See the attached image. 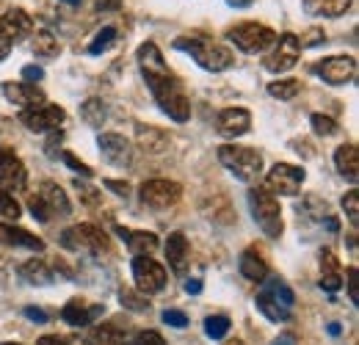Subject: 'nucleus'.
I'll use <instances>...</instances> for the list:
<instances>
[{
  "label": "nucleus",
  "mask_w": 359,
  "mask_h": 345,
  "mask_svg": "<svg viewBox=\"0 0 359 345\" xmlns=\"http://www.w3.org/2000/svg\"><path fill=\"white\" fill-rule=\"evenodd\" d=\"M249 208H252V216L257 221V226L269 235V238H279L285 224H282V208L276 202V196L271 194L269 188H252L249 191Z\"/></svg>",
  "instance_id": "39448f33"
},
{
  "label": "nucleus",
  "mask_w": 359,
  "mask_h": 345,
  "mask_svg": "<svg viewBox=\"0 0 359 345\" xmlns=\"http://www.w3.org/2000/svg\"><path fill=\"white\" fill-rule=\"evenodd\" d=\"M0 34L11 44L25 42L28 36H34V17L25 8H8L0 17Z\"/></svg>",
  "instance_id": "4468645a"
},
{
  "label": "nucleus",
  "mask_w": 359,
  "mask_h": 345,
  "mask_svg": "<svg viewBox=\"0 0 359 345\" xmlns=\"http://www.w3.org/2000/svg\"><path fill=\"white\" fill-rule=\"evenodd\" d=\"M216 130L224 138H241L252 130V114L246 108H224L216 119Z\"/></svg>",
  "instance_id": "f3484780"
},
{
  "label": "nucleus",
  "mask_w": 359,
  "mask_h": 345,
  "mask_svg": "<svg viewBox=\"0 0 359 345\" xmlns=\"http://www.w3.org/2000/svg\"><path fill=\"white\" fill-rule=\"evenodd\" d=\"M3 345H20V343H3Z\"/></svg>",
  "instance_id": "680f3d73"
},
{
  "label": "nucleus",
  "mask_w": 359,
  "mask_h": 345,
  "mask_svg": "<svg viewBox=\"0 0 359 345\" xmlns=\"http://www.w3.org/2000/svg\"><path fill=\"white\" fill-rule=\"evenodd\" d=\"M20 276H22L28 285H50V282H53V271H50V265L39 257L22 262V265H20Z\"/></svg>",
  "instance_id": "c85d7f7f"
},
{
  "label": "nucleus",
  "mask_w": 359,
  "mask_h": 345,
  "mask_svg": "<svg viewBox=\"0 0 359 345\" xmlns=\"http://www.w3.org/2000/svg\"><path fill=\"white\" fill-rule=\"evenodd\" d=\"M334 166H337V172L343 174L348 182H357L359 180V149H357V144H343V147L334 152Z\"/></svg>",
  "instance_id": "a878e982"
},
{
  "label": "nucleus",
  "mask_w": 359,
  "mask_h": 345,
  "mask_svg": "<svg viewBox=\"0 0 359 345\" xmlns=\"http://www.w3.org/2000/svg\"><path fill=\"white\" fill-rule=\"evenodd\" d=\"M119 238L128 243V249L133 255H152L158 249V235L155 232H144V229H128V226H116Z\"/></svg>",
  "instance_id": "aec40b11"
},
{
  "label": "nucleus",
  "mask_w": 359,
  "mask_h": 345,
  "mask_svg": "<svg viewBox=\"0 0 359 345\" xmlns=\"http://www.w3.org/2000/svg\"><path fill=\"white\" fill-rule=\"evenodd\" d=\"M36 345H67V340H61V337H55V334H47V337H42Z\"/></svg>",
  "instance_id": "6e6d98bb"
},
{
  "label": "nucleus",
  "mask_w": 359,
  "mask_h": 345,
  "mask_svg": "<svg viewBox=\"0 0 359 345\" xmlns=\"http://www.w3.org/2000/svg\"><path fill=\"white\" fill-rule=\"evenodd\" d=\"M122 0H97V11H116Z\"/></svg>",
  "instance_id": "603ef678"
},
{
  "label": "nucleus",
  "mask_w": 359,
  "mask_h": 345,
  "mask_svg": "<svg viewBox=\"0 0 359 345\" xmlns=\"http://www.w3.org/2000/svg\"><path fill=\"white\" fill-rule=\"evenodd\" d=\"M25 318L34 320V323H47V312L45 309H36V306H25Z\"/></svg>",
  "instance_id": "09e8293b"
},
{
  "label": "nucleus",
  "mask_w": 359,
  "mask_h": 345,
  "mask_svg": "<svg viewBox=\"0 0 359 345\" xmlns=\"http://www.w3.org/2000/svg\"><path fill=\"white\" fill-rule=\"evenodd\" d=\"M97 144H100L102 158L111 166H119V169L133 166V147H130V141L125 135H119V133H102Z\"/></svg>",
  "instance_id": "2eb2a0df"
},
{
  "label": "nucleus",
  "mask_w": 359,
  "mask_h": 345,
  "mask_svg": "<svg viewBox=\"0 0 359 345\" xmlns=\"http://www.w3.org/2000/svg\"><path fill=\"white\" fill-rule=\"evenodd\" d=\"M226 39L243 53H263L276 42V34L263 22H241L226 31Z\"/></svg>",
  "instance_id": "0eeeda50"
},
{
  "label": "nucleus",
  "mask_w": 359,
  "mask_h": 345,
  "mask_svg": "<svg viewBox=\"0 0 359 345\" xmlns=\"http://www.w3.org/2000/svg\"><path fill=\"white\" fill-rule=\"evenodd\" d=\"M348 299L354 304H359V273H357V268H348Z\"/></svg>",
  "instance_id": "c03bdc74"
},
{
  "label": "nucleus",
  "mask_w": 359,
  "mask_h": 345,
  "mask_svg": "<svg viewBox=\"0 0 359 345\" xmlns=\"http://www.w3.org/2000/svg\"><path fill=\"white\" fill-rule=\"evenodd\" d=\"M135 141L144 152H152V155H158L169 147V135L161 128H152V125H135Z\"/></svg>",
  "instance_id": "393cba45"
},
{
  "label": "nucleus",
  "mask_w": 359,
  "mask_h": 345,
  "mask_svg": "<svg viewBox=\"0 0 359 345\" xmlns=\"http://www.w3.org/2000/svg\"><path fill=\"white\" fill-rule=\"evenodd\" d=\"M185 293H194V296L202 293V282H199V279H188V282H185Z\"/></svg>",
  "instance_id": "864d4df0"
},
{
  "label": "nucleus",
  "mask_w": 359,
  "mask_h": 345,
  "mask_svg": "<svg viewBox=\"0 0 359 345\" xmlns=\"http://www.w3.org/2000/svg\"><path fill=\"white\" fill-rule=\"evenodd\" d=\"M299 91H302V81H296V78H285V81L269 83V94L276 97V100H293Z\"/></svg>",
  "instance_id": "f704fd0d"
},
{
  "label": "nucleus",
  "mask_w": 359,
  "mask_h": 345,
  "mask_svg": "<svg viewBox=\"0 0 359 345\" xmlns=\"http://www.w3.org/2000/svg\"><path fill=\"white\" fill-rule=\"evenodd\" d=\"M133 279L141 296H155V293H161V290L166 288V282H169L166 268H163L161 262H155L152 257H147V255H135Z\"/></svg>",
  "instance_id": "6e6552de"
},
{
  "label": "nucleus",
  "mask_w": 359,
  "mask_h": 345,
  "mask_svg": "<svg viewBox=\"0 0 359 345\" xmlns=\"http://www.w3.org/2000/svg\"><path fill=\"white\" fill-rule=\"evenodd\" d=\"M229 6H235V8H246V6H252L255 0H226Z\"/></svg>",
  "instance_id": "4d7b16f0"
},
{
  "label": "nucleus",
  "mask_w": 359,
  "mask_h": 345,
  "mask_svg": "<svg viewBox=\"0 0 359 345\" xmlns=\"http://www.w3.org/2000/svg\"><path fill=\"white\" fill-rule=\"evenodd\" d=\"M22 78H25V83H34V86H36V81H42V78H45V69H42V67H36V64H28V67L22 69Z\"/></svg>",
  "instance_id": "a18cd8bd"
},
{
  "label": "nucleus",
  "mask_w": 359,
  "mask_h": 345,
  "mask_svg": "<svg viewBox=\"0 0 359 345\" xmlns=\"http://www.w3.org/2000/svg\"><path fill=\"white\" fill-rule=\"evenodd\" d=\"M0 243L6 246H25L31 252H42L45 249V241L31 235L28 229H20V226H11V224H0Z\"/></svg>",
  "instance_id": "4be33fe9"
},
{
  "label": "nucleus",
  "mask_w": 359,
  "mask_h": 345,
  "mask_svg": "<svg viewBox=\"0 0 359 345\" xmlns=\"http://www.w3.org/2000/svg\"><path fill=\"white\" fill-rule=\"evenodd\" d=\"M64 3H69V6H81L83 0H64Z\"/></svg>",
  "instance_id": "bf43d9fd"
},
{
  "label": "nucleus",
  "mask_w": 359,
  "mask_h": 345,
  "mask_svg": "<svg viewBox=\"0 0 359 345\" xmlns=\"http://www.w3.org/2000/svg\"><path fill=\"white\" fill-rule=\"evenodd\" d=\"M219 161L224 163L229 174H235V180L241 182H255L263 174V155L252 147H235V144H224L219 147Z\"/></svg>",
  "instance_id": "7ed1b4c3"
},
{
  "label": "nucleus",
  "mask_w": 359,
  "mask_h": 345,
  "mask_svg": "<svg viewBox=\"0 0 359 345\" xmlns=\"http://www.w3.org/2000/svg\"><path fill=\"white\" fill-rule=\"evenodd\" d=\"M61 246L69 252H91V255H102L111 249L108 235L94 226V224H75L61 235Z\"/></svg>",
  "instance_id": "423d86ee"
},
{
  "label": "nucleus",
  "mask_w": 359,
  "mask_h": 345,
  "mask_svg": "<svg viewBox=\"0 0 359 345\" xmlns=\"http://www.w3.org/2000/svg\"><path fill=\"white\" fill-rule=\"evenodd\" d=\"M255 304H257V309H260L269 320H273V323H285V320H290V315H293V309H287V306H282L276 299H271L266 290H263V293H257Z\"/></svg>",
  "instance_id": "c756f323"
},
{
  "label": "nucleus",
  "mask_w": 359,
  "mask_h": 345,
  "mask_svg": "<svg viewBox=\"0 0 359 345\" xmlns=\"http://www.w3.org/2000/svg\"><path fill=\"white\" fill-rule=\"evenodd\" d=\"M102 312H105L102 304H91L86 299H72V302H67V306L61 309V320L69 323V326H89Z\"/></svg>",
  "instance_id": "a211bd4d"
},
{
  "label": "nucleus",
  "mask_w": 359,
  "mask_h": 345,
  "mask_svg": "<svg viewBox=\"0 0 359 345\" xmlns=\"http://www.w3.org/2000/svg\"><path fill=\"white\" fill-rule=\"evenodd\" d=\"M323 39H326V34L318 31V28H313V31L307 34V39H299V42H302V47H313V44H320Z\"/></svg>",
  "instance_id": "8fccbe9b"
},
{
  "label": "nucleus",
  "mask_w": 359,
  "mask_h": 345,
  "mask_svg": "<svg viewBox=\"0 0 359 345\" xmlns=\"http://www.w3.org/2000/svg\"><path fill=\"white\" fill-rule=\"evenodd\" d=\"M222 345H243L241 340H226V343H222Z\"/></svg>",
  "instance_id": "052dcab7"
},
{
  "label": "nucleus",
  "mask_w": 359,
  "mask_h": 345,
  "mask_svg": "<svg viewBox=\"0 0 359 345\" xmlns=\"http://www.w3.org/2000/svg\"><path fill=\"white\" fill-rule=\"evenodd\" d=\"M128 334H130V326L122 320H111V323H102L94 329V340H100L102 345H125Z\"/></svg>",
  "instance_id": "cd10ccee"
},
{
  "label": "nucleus",
  "mask_w": 359,
  "mask_h": 345,
  "mask_svg": "<svg viewBox=\"0 0 359 345\" xmlns=\"http://www.w3.org/2000/svg\"><path fill=\"white\" fill-rule=\"evenodd\" d=\"M320 288L329 293H337L343 288V271H340V262L332 249L320 252Z\"/></svg>",
  "instance_id": "412c9836"
},
{
  "label": "nucleus",
  "mask_w": 359,
  "mask_h": 345,
  "mask_svg": "<svg viewBox=\"0 0 359 345\" xmlns=\"http://www.w3.org/2000/svg\"><path fill=\"white\" fill-rule=\"evenodd\" d=\"M133 345H166V340L158 334V332H152V329H147V332H138L133 337Z\"/></svg>",
  "instance_id": "79ce46f5"
},
{
  "label": "nucleus",
  "mask_w": 359,
  "mask_h": 345,
  "mask_svg": "<svg viewBox=\"0 0 359 345\" xmlns=\"http://www.w3.org/2000/svg\"><path fill=\"white\" fill-rule=\"evenodd\" d=\"M116 39H119V31H116L114 25H105L102 31L94 34V39H91V44H89V53L91 55H100V53L111 50V47L116 44Z\"/></svg>",
  "instance_id": "72a5a7b5"
},
{
  "label": "nucleus",
  "mask_w": 359,
  "mask_h": 345,
  "mask_svg": "<svg viewBox=\"0 0 359 345\" xmlns=\"http://www.w3.org/2000/svg\"><path fill=\"white\" fill-rule=\"evenodd\" d=\"M226 332H229V318L226 315H210L205 320V334L210 340H224Z\"/></svg>",
  "instance_id": "c9c22d12"
},
{
  "label": "nucleus",
  "mask_w": 359,
  "mask_h": 345,
  "mask_svg": "<svg viewBox=\"0 0 359 345\" xmlns=\"http://www.w3.org/2000/svg\"><path fill=\"white\" fill-rule=\"evenodd\" d=\"M135 58H138L141 75H144L147 86L152 91L158 108H161L169 119H175V122H188V119H191V102H188V97L182 94L177 78L172 75V69L166 67V61H163L158 44L144 42L138 47Z\"/></svg>",
  "instance_id": "f257e3e1"
},
{
  "label": "nucleus",
  "mask_w": 359,
  "mask_h": 345,
  "mask_svg": "<svg viewBox=\"0 0 359 345\" xmlns=\"http://www.w3.org/2000/svg\"><path fill=\"white\" fill-rule=\"evenodd\" d=\"M315 72L329 86H346L357 78V58L354 55H329L315 67Z\"/></svg>",
  "instance_id": "f8f14e48"
},
{
  "label": "nucleus",
  "mask_w": 359,
  "mask_h": 345,
  "mask_svg": "<svg viewBox=\"0 0 359 345\" xmlns=\"http://www.w3.org/2000/svg\"><path fill=\"white\" fill-rule=\"evenodd\" d=\"M28 208H31L34 218H39L45 224L53 216H69L72 213V202H69L67 191L58 182H53V180H45L39 185V194L28 199Z\"/></svg>",
  "instance_id": "20e7f679"
},
{
  "label": "nucleus",
  "mask_w": 359,
  "mask_h": 345,
  "mask_svg": "<svg viewBox=\"0 0 359 345\" xmlns=\"http://www.w3.org/2000/svg\"><path fill=\"white\" fill-rule=\"evenodd\" d=\"M0 216L14 218V221L22 216L20 202H17V199H14V194H8V191H0Z\"/></svg>",
  "instance_id": "e433bc0d"
},
{
  "label": "nucleus",
  "mask_w": 359,
  "mask_h": 345,
  "mask_svg": "<svg viewBox=\"0 0 359 345\" xmlns=\"http://www.w3.org/2000/svg\"><path fill=\"white\" fill-rule=\"evenodd\" d=\"M0 91H3V97H6L11 105H17V108H22V111L39 108V105L47 102L45 94L34 86V83H3Z\"/></svg>",
  "instance_id": "6ab92c4d"
},
{
  "label": "nucleus",
  "mask_w": 359,
  "mask_h": 345,
  "mask_svg": "<svg viewBox=\"0 0 359 345\" xmlns=\"http://www.w3.org/2000/svg\"><path fill=\"white\" fill-rule=\"evenodd\" d=\"M119 299H122V306H128V309H135V312H147V309H149V302H144L138 293L128 290V288L119 293Z\"/></svg>",
  "instance_id": "58836bf2"
},
{
  "label": "nucleus",
  "mask_w": 359,
  "mask_h": 345,
  "mask_svg": "<svg viewBox=\"0 0 359 345\" xmlns=\"http://www.w3.org/2000/svg\"><path fill=\"white\" fill-rule=\"evenodd\" d=\"M175 47L182 50V53H188L208 72H224V69H229L235 64L232 50L224 47V44L213 42V39H208L205 34H185V36L175 39Z\"/></svg>",
  "instance_id": "f03ea898"
},
{
  "label": "nucleus",
  "mask_w": 359,
  "mask_h": 345,
  "mask_svg": "<svg viewBox=\"0 0 359 345\" xmlns=\"http://www.w3.org/2000/svg\"><path fill=\"white\" fill-rule=\"evenodd\" d=\"M343 210L348 213V221L357 226V221H359V191H348V194L343 196Z\"/></svg>",
  "instance_id": "ea45409f"
},
{
  "label": "nucleus",
  "mask_w": 359,
  "mask_h": 345,
  "mask_svg": "<svg viewBox=\"0 0 359 345\" xmlns=\"http://www.w3.org/2000/svg\"><path fill=\"white\" fill-rule=\"evenodd\" d=\"M310 125H313L315 135H334V133H337L334 119H329V116H323V114H313V116H310Z\"/></svg>",
  "instance_id": "4c0bfd02"
},
{
  "label": "nucleus",
  "mask_w": 359,
  "mask_h": 345,
  "mask_svg": "<svg viewBox=\"0 0 359 345\" xmlns=\"http://www.w3.org/2000/svg\"><path fill=\"white\" fill-rule=\"evenodd\" d=\"M61 158H64V163H67V166H69V169H72V172L83 174V177H91V169H89V166H86V163H83V161H78V158H75V155H72V152H64V155H61Z\"/></svg>",
  "instance_id": "37998d69"
},
{
  "label": "nucleus",
  "mask_w": 359,
  "mask_h": 345,
  "mask_svg": "<svg viewBox=\"0 0 359 345\" xmlns=\"http://www.w3.org/2000/svg\"><path fill=\"white\" fill-rule=\"evenodd\" d=\"M188 255H191L188 238H185L182 232H172L169 241H166V259H169V265H172L175 273H185V268H188Z\"/></svg>",
  "instance_id": "b1692460"
},
{
  "label": "nucleus",
  "mask_w": 359,
  "mask_h": 345,
  "mask_svg": "<svg viewBox=\"0 0 359 345\" xmlns=\"http://www.w3.org/2000/svg\"><path fill=\"white\" fill-rule=\"evenodd\" d=\"M182 196V185L175 180H147L141 185V202L152 210H166L177 205Z\"/></svg>",
  "instance_id": "9d476101"
},
{
  "label": "nucleus",
  "mask_w": 359,
  "mask_h": 345,
  "mask_svg": "<svg viewBox=\"0 0 359 345\" xmlns=\"http://www.w3.org/2000/svg\"><path fill=\"white\" fill-rule=\"evenodd\" d=\"M329 334H334V337H337V334H340V326H337V323H332V326H329Z\"/></svg>",
  "instance_id": "13d9d810"
},
{
  "label": "nucleus",
  "mask_w": 359,
  "mask_h": 345,
  "mask_svg": "<svg viewBox=\"0 0 359 345\" xmlns=\"http://www.w3.org/2000/svg\"><path fill=\"white\" fill-rule=\"evenodd\" d=\"M307 172L299 169V166H290V163H276L271 166L266 174V188L271 194H282V196H296L302 191V182H304Z\"/></svg>",
  "instance_id": "9b49d317"
},
{
  "label": "nucleus",
  "mask_w": 359,
  "mask_h": 345,
  "mask_svg": "<svg viewBox=\"0 0 359 345\" xmlns=\"http://www.w3.org/2000/svg\"><path fill=\"white\" fill-rule=\"evenodd\" d=\"M276 47L271 50V55L263 61V67L273 72V75H279V72H290L296 64H299V58H302V42H299V36L296 34H282V36H276Z\"/></svg>",
  "instance_id": "1a4fd4ad"
},
{
  "label": "nucleus",
  "mask_w": 359,
  "mask_h": 345,
  "mask_svg": "<svg viewBox=\"0 0 359 345\" xmlns=\"http://www.w3.org/2000/svg\"><path fill=\"white\" fill-rule=\"evenodd\" d=\"M81 119L89 125V128H102L105 119H108V108L100 97H89L83 105H81Z\"/></svg>",
  "instance_id": "7c9ffc66"
},
{
  "label": "nucleus",
  "mask_w": 359,
  "mask_h": 345,
  "mask_svg": "<svg viewBox=\"0 0 359 345\" xmlns=\"http://www.w3.org/2000/svg\"><path fill=\"white\" fill-rule=\"evenodd\" d=\"M31 47H34V53H36L39 58H53V55H58V50H61L58 39H55L50 31H36Z\"/></svg>",
  "instance_id": "473e14b6"
},
{
  "label": "nucleus",
  "mask_w": 359,
  "mask_h": 345,
  "mask_svg": "<svg viewBox=\"0 0 359 345\" xmlns=\"http://www.w3.org/2000/svg\"><path fill=\"white\" fill-rule=\"evenodd\" d=\"M11 47H14V44H11L8 39H6V36H3V34H0V61H3V58L11 53Z\"/></svg>",
  "instance_id": "5fc2aeb1"
},
{
  "label": "nucleus",
  "mask_w": 359,
  "mask_h": 345,
  "mask_svg": "<svg viewBox=\"0 0 359 345\" xmlns=\"http://www.w3.org/2000/svg\"><path fill=\"white\" fill-rule=\"evenodd\" d=\"M271 345H299V337L293 332H285V334H279Z\"/></svg>",
  "instance_id": "3c124183"
},
{
  "label": "nucleus",
  "mask_w": 359,
  "mask_h": 345,
  "mask_svg": "<svg viewBox=\"0 0 359 345\" xmlns=\"http://www.w3.org/2000/svg\"><path fill=\"white\" fill-rule=\"evenodd\" d=\"M28 172L14 152H0V191H25Z\"/></svg>",
  "instance_id": "dca6fc26"
},
{
  "label": "nucleus",
  "mask_w": 359,
  "mask_h": 345,
  "mask_svg": "<svg viewBox=\"0 0 359 345\" xmlns=\"http://www.w3.org/2000/svg\"><path fill=\"white\" fill-rule=\"evenodd\" d=\"M64 119H67L64 108L50 105V102L20 114V122L31 130V133H53V130H58L61 125H64Z\"/></svg>",
  "instance_id": "ddd939ff"
},
{
  "label": "nucleus",
  "mask_w": 359,
  "mask_h": 345,
  "mask_svg": "<svg viewBox=\"0 0 359 345\" xmlns=\"http://www.w3.org/2000/svg\"><path fill=\"white\" fill-rule=\"evenodd\" d=\"M78 188H81V196L86 199V205H91V208L100 205V194H97L91 185H81V182H78Z\"/></svg>",
  "instance_id": "de8ad7c7"
},
{
  "label": "nucleus",
  "mask_w": 359,
  "mask_h": 345,
  "mask_svg": "<svg viewBox=\"0 0 359 345\" xmlns=\"http://www.w3.org/2000/svg\"><path fill=\"white\" fill-rule=\"evenodd\" d=\"M163 323L172 326V329H185V326H188V318H185V312H180V309H166V312H163Z\"/></svg>",
  "instance_id": "a19ab883"
},
{
  "label": "nucleus",
  "mask_w": 359,
  "mask_h": 345,
  "mask_svg": "<svg viewBox=\"0 0 359 345\" xmlns=\"http://www.w3.org/2000/svg\"><path fill=\"white\" fill-rule=\"evenodd\" d=\"M238 268H241L243 279H249V282H266L269 279V262L260 257L257 249H246L238 259Z\"/></svg>",
  "instance_id": "5701e85b"
},
{
  "label": "nucleus",
  "mask_w": 359,
  "mask_h": 345,
  "mask_svg": "<svg viewBox=\"0 0 359 345\" xmlns=\"http://www.w3.org/2000/svg\"><path fill=\"white\" fill-rule=\"evenodd\" d=\"M105 188H111L116 196H128L130 194V185L122 182V180H105Z\"/></svg>",
  "instance_id": "49530a36"
},
{
  "label": "nucleus",
  "mask_w": 359,
  "mask_h": 345,
  "mask_svg": "<svg viewBox=\"0 0 359 345\" xmlns=\"http://www.w3.org/2000/svg\"><path fill=\"white\" fill-rule=\"evenodd\" d=\"M263 290L269 293L271 299H276L282 306L293 309V304H296V293H293V290L287 288V282H282L279 276H271V279H266V288H263Z\"/></svg>",
  "instance_id": "2f4dec72"
},
{
  "label": "nucleus",
  "mask_w": 359,
  "mask_h": 345,
  "mask_svg": "<svg viewBox=\"0 0 359 345\" xmlns=\"http://www.w3.org/2000/svg\"><path fill=\"white\" fill-rule=\"evenodd\" d=\"M0 6H3V0H0Z\"/></svg>",
  "instance_id": "e2e57ef3"
},
{
  "label": "nucleus",
  "mask_w": 359,
  "mask_h": 345,
  "mask_svg": "<svg viewBox=\"0 0 359 345\" xmlns=\"http://www.w3.org/2000/svg\"><path fill=\"white\" fill-rule=\"evenodd\" d=\"M354 0H302L304 11L310 17H343L348 8H351Z\"/></svg>",
  "instance_id": "bb28decb"
}]
</instances>
